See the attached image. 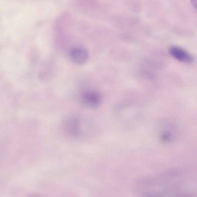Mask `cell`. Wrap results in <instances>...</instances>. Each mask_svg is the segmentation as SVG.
<instances>
[{"label": "cell", "instance_id": "cell-1", "mask_svg": "<svg viewBox=\"0 0 197 197\" xmlns=\"http://www.w3.org/2000/svg\"><path fill=\"white\" fill-rule=\"evenodd\" d=\"M63 129L67 134L74 137H80L86 134V125H84L81 120L71 117L65 120L63 123Z\"/></svg>", "mask_w": 197, "mask_h": 197}, {"label": "cell", "instance_id": "cell-2", "mask_svg": "<svg viewBox=\"0 0 197 197\" xmlns=\"http://www.w3.org/2000/svg\"><path fill=\"white\" fill-rule=\"evenodd\" d=\"M82 103L88 108H95L99 106L101 103L99 94L94 91H88L83 94L81 97Z\"/></svg>", "mask_w": 197, "mask_h": 197}, {"label": "cell", "instance_id": "cell-3", "mask_svg": "<svg viewBox=\"0 0 197 197\" xmlns=\"http://www.w3.org/2000/svg\"><path fill=\"white\" fill-rule=\"evenodd\" d=\"M170 51L172 56L177 61L186 63H192V58L190 54L179 47H172Z\"/></svg>", "mask_w": 197, "mask_h": 197}, {"label": "cell", "instance_id": "cell-4", "mask_svg": "<svg viewBox=\"0 0 197 197\" xmlns=\"http://www.w3.org/2000/svg\"><path fill=\"white\" fill-rule=\"evenodd\" d=\"M70 55L73 61L77 64L86 62L88 57L87 51L82 48H73L70 51Z\"/></svg>", "mask_w": 197, "mask_h": 197}, {"label": "cell", "instance_id": "cell-5", "mask_svg": "<svg viewBox=\"0 0 197 197\" xmlns=\"http://www.w3.org/2000/svg\"><path fill=\"white\" fill-rule=\"evenodd\" d=\"M192 4H193L194 6L196 7L197 5V0H191Z\"/></svg>", "mask_w": 197, "mask_h": 197}]
</instances>
